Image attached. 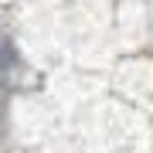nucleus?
<instances>
[]
</instances>
